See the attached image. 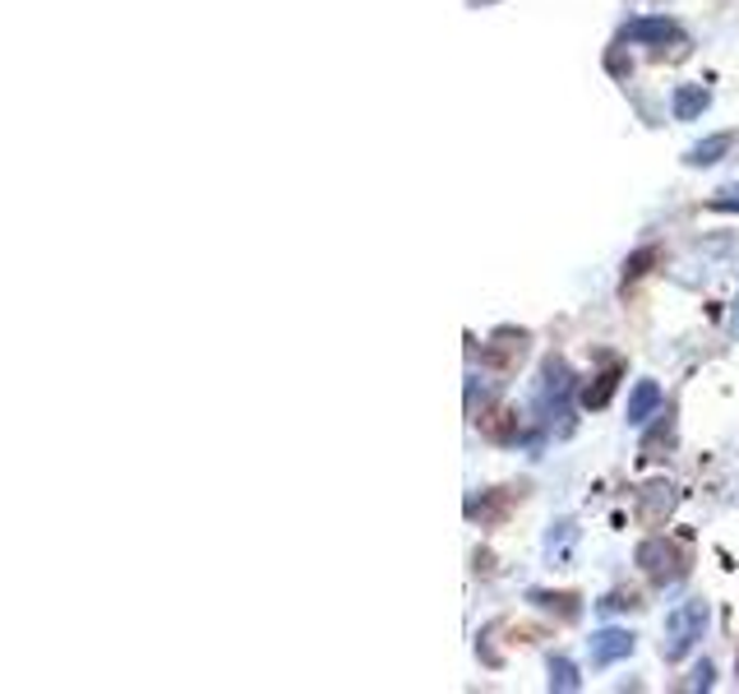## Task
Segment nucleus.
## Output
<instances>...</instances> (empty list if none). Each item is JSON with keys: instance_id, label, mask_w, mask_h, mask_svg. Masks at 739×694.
<instances>
[{"instance_id": "f257e3e1", "label": "nucleus", "mask_w": 739, "mask_h": 694, "mask_svg": "<svg viewBox=\"0 0 739 694\" xmlns=\"http://www.w3.org/2000/svg\"><path fill=\"white\" fill-rule=\"evenodd\" d=\"M707 621H712L707 602H685V607H675V611L666 615V639H661V653H666V662L689 658L693 644L707 634Z\"/></svg>"}, {"instance_id": "f03ea898", "label": "nucleus", "mask_w": 739, "mask_h": 694, "mask_svg": "<svg viewBox=\"0 0 739 694\" xmlns=\"http://www.w3.org/2000/svg\"><path fill=\"white\" fill-rule=\"evenodd\" d=\"M578 390V380L569 371V361L564 357H546V366H541V384H536V412L555 421V417H569V398Z\"/></svg>"}, {"instance_id": "7ed1b4c3", "label": "nucleus", "mask_w": 739, "mask_h": 694, "mask_svg": "<svg viewBox=\"0 0 739 694\" xmlns=\"http://www.w3.org/2000/svg\"><path fill=\"white\" fill-rule=\"evenodd\" d=\"M633 561L643 565V574L652 578V584H675V578H685V551H679L675 542H666V537H647V542H638L633 551Z\"/></svg>"}, {"instance_id": "20e7f679", "label": "nucleus", "mask_w": 739, "mask_h": 694, "mask_svg": "<svg viewBox=\"0 0 739 694\" xmlns=\"http://www.w3.org/2000/svg\"><path fill=\"white\" fill-rule=\"evenodd\" d=\"M679 37V24L666 14H643V19H633V24L619 28V43H633V47H666Z\"/></svg>"}, {"instance_id": "39448f33", "label": "nucleus", "mask_w": 739, "mask_h": 694, "mask_svg": "<svg viewBox=\"0 0 739 694\" xmlns=\"http://www.w3.org/2000/svg\"><path fill=\"white\" fill-rule=\"evenodd\" d=\"M522 352H528V334H513V330H499L495 343H485L481 347V361L485 366H495V371H513V366L522 361Z\"/></svg>"}, {"instance_id": "423d86ee", "label": "nucleus", "mask_w": 739, "mask_h": 694, "mask_svg": "<svg viewBox=\"0 0 739 694\" xmlns=\"http://www.w3.org/2000/svg\"><path fill=\"white\" fill-rule=\"evenodd\" d=\"M633 634L629 630H619V625H606V630H596L592 634V662L596 667H615V662H625L629 653H633Z\"/></svg>"}, {"instance_id": "0eeeda50", "label": "nucleus", "mask_w": 739, "mask_h": 694, "mask_svg": "<svg viewBox=\"0 0 739 694\" xmlns=\"http://www.w3.org/2000/svg\"><path fill=\"white\" fill-rule=\"evenodd\" d=\"M619 375H625V366H619V361H610L601 375H592V384H582L578 403H582V408H587V412H601V408H606V403L615 398V390H619Z\"/></svg>"}, {"instance_id": "6e6552de", "label": "nucleus", "mask_w": 739, "mask_h": 694, "mask_svg": "<svg viewBox=\"0 0 739 694\" xmlns=\"http://www.w3.org/2000/svg\"><path fill=\"white\" fill-rule=\"evenodd\" d=\"M661 408V384L656 380H638L629 394V427H647Z\"/></svg>"}, {"instance_id": "1a4fd4ad", "label": "nucleus", "mask_w": 739, "mask_h": 694, "mask_svg": "<svg viewBox=\"0 0 739 694\" xmlns=\"http://www.w3.org/2000/svg\"><path fill=\"white\" fill-rule=\"evenodd\" d=\"M730 148H735V134H730V130H726V134H707L703 144H693V148L685 153V163H689V167H712V163H722Z\"/></svg>"}, {"instance_id": "9d476101", "label": "nucleus", "mask_w": 739, "mask_h": 694, "mask_svg": "<svg viewBox=\"0 0 739 694\" xmlns=\"http://www.w3.org/2000/svg\"><path fill=\"white\" fill-rule=\"evenodd\" d=\"M528 602L541 607V611H555L559 621H573V615L582 611V597H578V593H546V588H532Z\"/></svg>"}, {"instance_id": "9b49d317", "label": "nucleus", "mask_w": 739, "mask_h": 694, "mask_svg": "<svg viewBox=\"0 0 739 694\" xmlns=\"http://www.w3.org/2000/svg\"><path fill=\"white\" fill-rule=\"evenodd\" d=\"M675 505V487L670 481H652V487H643V495H638V514L647 518V524H656L661 514H666Z\"/></svg>"}, {"instance_id": "f8f14e48", "label": "nucleus", "mask_w": 739, "mask_h": 694, "mask_svg": "<svg viewBox=\"0 0 739 694\" xmlns=\"http://www.w3.org/2000/svg\"><path fill=\"white\" fill-rule=\"evenodd\" d=\"M712 103V93L703 84H685V88H675V121H698V116L707 111Z\"/></svg>"}, {"instance_id": "ddd939ff", "label": "nucleus", "mask_w": 739, "mask_h": 694, "mask_svg": "<svg viewBox=\"0 0 739 694\" xmlns=\"http://www.w3.org/2000/svg\"><path fill=\"white\" fill-rule=\"evenodd\" d=\"M513 500H522V487H518V491H513V487H499V491L485 495V505H481V500H472V505H467V514H472V518H499L504 510L513 505Z\"/></svg>"}, {"instance_id": "4468645a", "label": "nucleus", "mask_w": 739, "mask_h": 694, "mask_svg": "<svg viewBox=\"0 0 739 694\" xmlns=\"http://www.w3.org/2000/svg\"><path fill=\"white\" fill-rule=\"evenodd\" d=\"M481 421V431L490 435V440H499V445H509V440H518L522 435V427H518V417L513 412H495V417H476Z\"/></svg>"}, {"instance_id": "2eb2a0df", "label": "nucleus", "mask_w": 739, "mask_h": 694, "mask_svg": "<svg viewBox=\"0 0 739 694\" xmlns=\"http://www.w3.org/2000/svg\"><path fill=\"white\" fill-rule=\"evenodd\" d=\"M550 690H559V694H573V690H582V681H578V667H573L569 658H550Z\"/></svg>"}, {"instance_id": "dca6fc26", "label": "nucleus", "mask_w": 739, "mask_h": 694, "mask_svg": "<svg viewBox=\"0 0 739 694\" xmlns=\"http://www.w3.org/2000/svg\"><path fill=\"white\" fill-rule=\"evenodd\" d=\"M652 264H656V246H643V250H638V255H629V260H625V283L643 278Z\"/></svg>"}, {"instance_id": "f3484780", "label": "nucleus", "mask_w": 739, "mask_h": 694, "mask_svg": "<svg viewBox=\"0 0 739 694\" xmlns=\"http://www.w3.org/2000/svg\"><path fill=\"white\" fill-rule=\"evenodd\" d=\"M675 445V431H670V421H661V427L643 440V458H661V450H670Z\"/></svg>"}, {"instance_id": "a211bd4d", "label": "nucleus", "mask_w": 739, "mask_h": 694, "mask_svg": "<svg viewBox=\"0 0 739 694\" xmlns=\"http://www.w3.org/2000/svg\"><path fill=\"white\" fill-rule=\"evenodd\" d=\"M596 607L606 611V615H615V611H633V607H638V597H633V593H606Z\"/></svg>"}, {"instance_id": "6ab92c4d", "label": "nucleus", "mask_w": 739, "mask_h": 694, "mask_svg": "<svg viewBox=\"0 0 739 694\" xmlns=\"http://www.w3.org/2000/svg\"><path fill=\"white\" fill-rule=\"evenodd\" d=\"M712 685V662H703V667H693V677L685 681V690H707Z\"/></svg>"}, {"instance_id": "aec40b11", "label": "nucleus", "mask_w": 739, "mask_h": 694, "mask_svg": "<svg viewBox=\"0 0 739 694\" xmlns=\"http://www.w3.org/2000/svg\"><path fill=\"white\" fill-rule=\"evenodd\" d=\"M712 208H739V186L722 190V195H716V200H712Z\"/></svg>"}, {"instance_id": "412c9836", "label": "nucleus", "mask_w": 739, "mask_h": 694, "mask_svg": "<svg viewBox=\"0 0 739 694\" xmlns=\"http://www.w3.org/2000/svg\"><path fill=\"white\" fill-rule=\"evenodd\" d=\"M735 320H739V306H735Z\"/></svg>"}, {"instance_id": "4be33fe9", "label": "nucleus", "mask_w": 739, "mask_h": 694, "mask_svg": "<svg viewBox=\"0 0 739 694\" xmlns=\"http://www.w3.org/2000/svg\"><path fill=\"white\" fill-rule=\"evenodd\" d=\"M481 5H490V0H481Z\"/></svg>"}, {"instance_id": "5701e85b", "label": "nucleus", "mask_w": 739, "mask_h": 694, "mask_svg": "<svg viewBox=\"0 0 739 694\" xmlns=\"http://www.w3.org/2000/svg\"><path fill=\"white\" fill-rule=\"evenodd\" d=\"M735 667H739V662H735Z\"/></svg>"}]
</instances>
